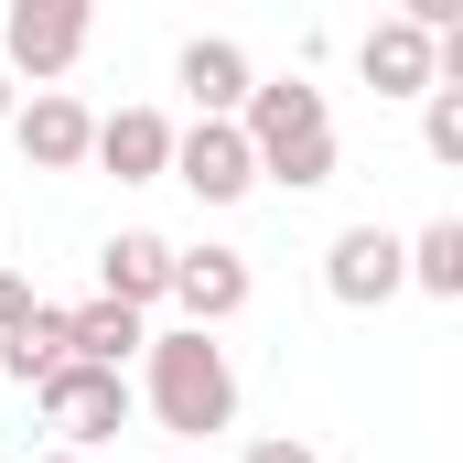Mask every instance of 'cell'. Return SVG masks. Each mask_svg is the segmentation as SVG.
Here are the masks:
<instances>
[{
	"instance_id": "18",
	"label": "cell",
	"mask_w": 463,
	"mask_h": 463,
	"mask_svg": "<svg viewBox=\"0 0 463 463\" xmlns=\"http://www.w3.org/2000/svg\"><path fill=\"white\" fill-rule=\"evenodd\" d=\"M237 463H324V453H313V442H248Z\"/></svg>"
},
{
	"instance_id": "14",
	"label": "cell",
	"mask_w": 463,
	"mask_h": 463,
	"mask_svg": "<svg viewBox=\"0 0 463 463\" xmlns=\"http://www.w3.org/2000/svg\"><path fill=\"white\" fill-rule=\"evenodd\" d=\"M399 269H410L431 302H463V227H453V216H431V227L399 248Z\"/></svg>"
},
{
	"instance_id": "16",
	"label": "cell",
	"mask_w": 463,
	"mask_h": 463,
	"mask_svg": "<svg viewBox=\"0 0 463 463\" xmlns=\"http://www.w3.org/2000/svg\"><path fill=\"white\" fill-rule=\"evenodd\" d=\"M420 140H431V162H463V87L420 98Z\"/></svg>"
},
{
	"instance_id": "19",
	"label": "cell",
	"mask_w": 463,
	"mask_h": 463,
	"mask_svg": "<svg viewBox=\"0 0 463 463\" xmlns=\"http://www.w3.org/2000/svg\"><path fill=\"white\" fill-rule=\"evenodd\" d=\"M11 109H22V98H11V65H0V129H11Z\"/></svg>"
},
{
	"instance_id": "7",
	"label": "cell",
	"mask_w": 463,
	"mask_h": 463,
	"mask_svg": "<svg viewBox=\"0 0 463 463\" xmlns=\"http://www.w3.org/2000/svg\"><path fill=\"white\" fill-rule=\"evenodd\" d=\"M399 280H410V269H399V237L388 227H345L335 248H324V291H335L345 313H377Z\"/></svg>"
},
{
	"instance_id": "17",
	"label": "cell",
	"mask_w": 463,
	"mask_h": 463,
	"mask_svg": "<svg viewBox=\"0 0 463 463\" xmlns=\"http://www.w3.org/2000/svg\"><path fill=\"white\" fill-rule=\"evenodd\" d=\"M22 324H33V280H11V269H0V335H22Z\"/></svg>"
},
{
	"instance_id": "4",
	"label": "cell",
	"mask_w": 463,
	"mask_h": 463,
	"mask_svg": "<svg viewBox=\"0 0 463 463\" xmlns=\"http://www.w3.org/2000/svg\"><path fill=\"white\" fill-rule=\"evenodd\" d=\"M76 54H87V11H76V0H11V22H0V65H11V76L54 87Z\"/></svg>"
},
{
	"instance_id": "6",
	"label": "cell",
	"mask_w": 463,
	"mask_h": 463,
	"mask_svg": "<svg viewBox=\"0 0 463 463\" xmlns=\"http://www.w3.org/2000/svg\"><path fill=\"white\" fill-rule=\"evenodd\" d=\"M162 302H184V335H216L227 313H248V259L237 248H173V291Z\"/></svg>"
},
{
	"instance_id": "10",
	"label": "cell",
	"mask_w": 463,
	"mask_h": 463,
	"mask_svg": "<svg viewBox=\"0 0 463 463\" xmlns=\"http://www.w3.org/2000/svg\"><path fill=\"white\" fill-rule=\"evenodd\" d=\"M355 65H366V87H377V98H431V87H442V65H431V33H420V22H377V33L355 43Z\"/></svg>"
},
{
	"instance_id": "8",
	"label": "cell",
	"mask_w": 463,
	"mask_h": 463,
	"mask_svg": "<svg viewBox=\"0 0 463 463\" xmlns=\"http://www.w3.org/2000/svg\"><path fill=\"white\" fill-rule=\"evenodd\" d=\"M11 140H22V162H33V173H76V162L98 151V118L76 109L65 87H43L33 109H11Z\"/></svg>"
},
{
	"instance_id": "13",
	"label": "cell",
	"mask_w": 463,
	"mask_h": 463,
	"mask_svg": "<svg viewBox=\"0 0 463 463\" xmlns=\"http://www.w3.org/2000/svg\"><path fill=\"white\" fill-rule=\"evenodd\" d=\"M151 345V324H140V313H118V302H87V313H65V355H76V366H129V355Z\"/></svg>"
},
{
	"instance_id": "2",
	"label": "cell",
	"mask_w": 463,
	"mask_h": 463,
	"mask_svg": "<svg viewBox=\"0 0 463 463\" xmlns=\"http://www.w3.org/2000/svg\"><path fill=\"white\" fill-rule=\"evenodd\" d=\"M140 355H151V388H140V399H151V420H162L173 442H205V431L237 420V366H227L216 335H184V324H173V335H151Z\"/></svg>"
},
{
	"instance_id": "9",
	"label": "cell",
	"mask_w": 463,
	"mask_h": 463,
	"mask_svg": "<svg viewBox=\"0 0 463 463\" xmlns=\"http://www.w3.org/2000/svg\"><path fill=\"white\" fill-rule=\"evenodd\" d=\"M173 291V237H151V227H129L98 248V302H118V313H151Z\"/></svg>"
},
{
	"instance_id": "11",
	"label": "cell",
	"mask_w": 463,
	"mask_h": 463,
	"mask_svg": "<svg viewBox=\"0 0 463 463\" xmlns=\"http://www.w3.org/2000/svg\"><path fill=\"white\" fill-rule=\"evenodd\" d=\"M87 162H109L118 184H162V173H173V118H162V109L98 118V151H87Z\"/></svg>"
},
{
	"instance_id": "12",
	"label": "cell",
	"mask_w": 463,
	"mask_h": 463,
	"mask_svg": "<svg viewBox=\"0 0 463 463\" xmlns=\"http://www.w3.org/2000/svg\"><path fill=\"white\" fill-rule=\"evenodd\" d=\"M248 87H259V76H248V54H237L227 33H194V43H184V98H194L205 118H237Z\"/></svg>"
},
{
	"instance_id": "20",
	"label": "cell",
	"mask_w": 463,
	"mask_h": 463,
	"mask_svg": "<svg viewBox=\"0 0 463 463\" xmlns=\"http://www.w3.org/2000/svg\"><path fill=\"white\" fill-rule=\"evenodd\" d=\"M43 463H87V453H43Z\"/></svg>"
},
{
	"instance_id": "15",
	"label": "cell",
	"mask_w": 463,
	"mask_h": 463,
	"mask_svg": "<svg viewBox=\"0 0 463 463\" xmlns=\"http://www.w3.org/2000/svg\"><path fill=\"white\" fill-rule=\"evenodd\" d=\"M54 366H65V313H43V302H33V324H22V335H0V377L43 388Z\"/></svg>"
},
{
	"instance_id": "5",
	"label": "cell",
	"mask_w": 463,
	"mask_h": 463,
	"mask_svg": "<svg viewBox=\"0 0 463 463\" xmlns=\"http://www.w3.org/2000/svg\"><path fill=\"white\" fill-rule=\"evenodd\" d=\"M173 184H184V194H205V205H237V194L259 184V162H248L237 118H194V129H173Z\"/></svg>"
},
{
	"instance_id": "3",
	"label": "cell",
	"mask_w": 463,
	"mask_h": 463,
	"mask_svg": "<svg viewBox=\"0 0 463 463\" xmlns=\"http://www.w3.org/2000/svg\"><path fill=\"white\" fill-rule=\"evenodd\" d=\"M33 399H43V431H65V453L109 442L118 420H129V377H109V366H76V355H65V366H54Z\"/></svg>"
},
{
	"instance_id": "1",
	"label": "cell",
	"mask_w": 463,
	"mask_h": 463,
	"mask_svg": "<svg viewBox=\"0 0 463 463\" xmlns=\"http://www.w3.org/2000/svg\"><path fill=\"white\" fill-rule=\"evenodd\" d=\"M237 140H248L259 184H291V194L335 184V109H324V87H302V76H269V87H248Z\"/></svg>"
}]
</instances>
